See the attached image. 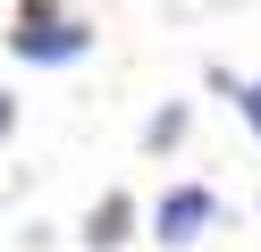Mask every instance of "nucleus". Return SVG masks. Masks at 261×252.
<instances>
[{"instance_id": "obj_1", "label": "nucleus", "mask_w": 261, "mask_h": 252, "mask_svg": "<svg viewBox=\"0 0 261 252\" xmlns=\"http://www.w3.org/2000/svg\"><path fill=\"white\" fill-rule=\"evenodd\" d=\"M93 50V25L68 17L59 0H17V25H9V59L25 67H76Z\"/></svg>"}, {"instance_id": "obj_2", "label": "nucleus", "mask_w": 261, "mask_h": 252, "mask_svg": "<svg viewBox=\"0 0 261 252\" xmlns=\"http://www.w3.org/2000/svg\"><path fill=\"white\" fill-rule=\"evenodd\" d=\"M219 210H227V202L211 193V185H194V177H186V185H169V193L152 202V244H169V252L202 244V235L219 227Z\"/></svg>"}, {"instance_id": "obj_3", "label": "nucleus", "mask_w": 261, "mask_h": 252, "mask_svg": "<svg viewBox=\"0 0 261 252\" xmlns=\"http://www.w3.org/2000/svg\"><path fill=\"white\" fill-rule=\"evenodd\" d=\"M135 227H143V210H135V193L126 185H110V193H93V210H85V252H118V244H135Z\"/></svg>"}, {"instance_id": "obj_4", "label": "nucleus", "mask_w": 261, "mask_h": 252, "mask_svg": "<svg viewBox=\"0 0 261 252\" xmlns=\"http://www.w3.org/2000/svg\"><path fill=\"white\" fill-rule=\"evenodd\" d=\"M186 134H194V101H160V109L143 118V151H152V160H169Z\"/></svg>"}, {"instance_id": "obj_5", "label": "nucleus", "mask_w": 261, "mask_h": 252, "mask_svg": "<svg viewBox=\"0 0 261 252\" xmlns=\"http://www.w3.org/2000/svg\"><path fill=\"white\" fill-rule=\"evenodd\" d=\"M202 84H211V93H219L227 109H236L244 126L261 134V84H253V76H227V67H202Z\"/></svg>"}, {"instance_id": "obj_6", "label": "nucleus", "mask_w": 261, "mask_h": 252, "mask_svg": "<svg viewBox=\"0 0 261 252\" xmlns=\"http://www.w3.org/2000/svg\"><path fill=\"white\" fill-rule=\"evenodd\" d=\"M17 134V93H0V143Z\"/></svg>"}, {"instance_id": "obj_7", "label": "nucleus", "mask_w": 261, "mask_h": 252, "mask_svg": "<svg viewBox=\"0 0 261 252\" xmlns=\"http://www.w3.org/2000/svg\"><path fill=\"white\" fill-rule=\"evenodd\" d=\"M253 84H261V76H253Z\"/></svg>"}]
</instances>
